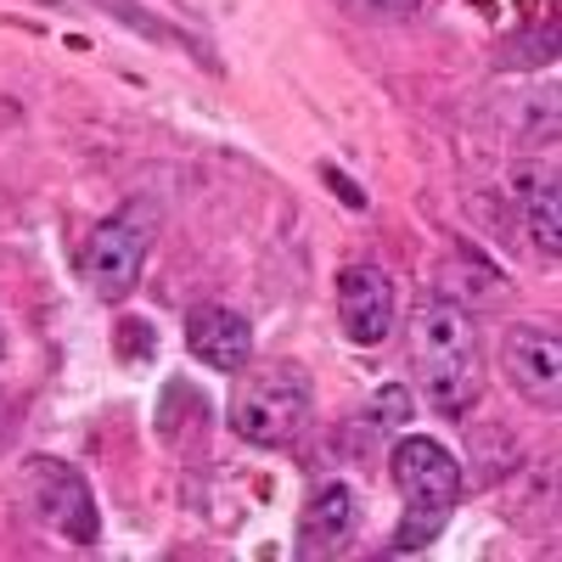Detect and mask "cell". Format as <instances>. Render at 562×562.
<instances>
[{"instance_id":"obj_1","label":"cell","mask_w":562,"mask_h":562,"mask_svg":"<svg viewBox=\"0 0 562 562\" xmlns=\"http://www.w3.org/2000/svg\"><path fill=\"white\" fill-rule=\"evenodd\" d=\"M405 349H411L416 394L428 400L439 416H467L479 405L490 360H484V338H479L473 310H461L445 293L422 299L411 310V321H405Z\"/></svg>"},{"instance_id":"obj_12","label":"cell","mask_w":562,"mask_h":562,"mask_svg":"<svg viewBox=\"0 0 562 562\" xmlns=\"http://www.w3.org/2000/svg\"><path fill=\"white\" fill-rule=\"evenodd\" d=\"M338 7L360 23H405V18H416L422 0H338Z\"/></svg>"},{"instance_id":"obj_13","label":"cell","mask_w":562,"mask_h":562,"mask_svg":"<svg viewBox=\"0 0 562 562\" xmlns=\"http://www.w3.org/2000/svg\"><path fill=\"white\" fill-rule=\"evenodd\" d=\"M371 405H378V411H371V416H378V428H400V422H411V394L400 383H389Z\"/></svg>"},{"instance_id":"obj_9","label":"cell","mask_w":562,"mask_h":562,"mask_svg":"<svg viewBox=\"0 0 562 562\" xmlns=\"http://www.w3.org/2000/svg\"><path fill=\"white\" fill-rule=\"evenodd\" d=\"M355 524H360V495L355 484L333 479V484H321L304 506V518H299V551L304 557H333L355 540Z\"/></svg>"},{"instance_id":"obj_10","label":"cell","mask_w":562,"mask_h":562,"mask_svg":"<svg viewBox=\"0 0 562 562\" xmlns=\"http://www.w3.org/2000/svg\"><path fill=\"white\" fill-rule=\"evenodd\" d=\"M512 192H518V214L529 225V243L540 248L546 265H557V175L551 169H518Z\"/></svg>"},{"instance_id":"obj_5","label":"cell","mask_w":562,"mask_h":562,"mask_svg":"<svg viewBox=\"0 0 562 562\" xmlns=\"http://www.w3.org/2000/svg\"><path fill=\"white\" fill-rule=\"evenodd\" d=\"M23 501L29 512L63 535L68 546H97L102 540V518H97V495H90V484L74 473L68 461L57 456H29L23 461Z\"/></svg>"},{"instance_id":"obj_8","label":"cell","mask_w":562,"mask_h":562,"mask_svg":"<svg viewBox=\"0 0 562 562\" xmlns=\"http://www.w3.org/2000/svg\"><path fill=\"white\" fill-rule=\"evenodd\" d=\"M186 349L209 371H243L254 360V326L248 315L225 310V304H198L186 315Z\"/></svg>"},{"instance_id":"obj_3","label":"cell","mask_w":562,"mask_h":562,"mask_svg":"<svg viewBox=\"0 0 562 562\" xmlns=\"http://www.w3.org/2000/svg\"><path fill=\"white\" fill-rule=\"evenodd\" d=\"M394 484L405 495V518H400L394 551H422L428 540H439V529L450 524V512L461 501V467L439 439L400 434L394 439Z\"/></svg>"},{"instance_id":"obj_6","label":"cell","mask_w":562,"mask_h":562,"mask_svg":"<svg viewBox=\"0 0 562 562\" xmlns=\"http://www.w3.org/2000/svg\"><path fill=\"white\" fill-rule=\"evenodd\" d=\"M501 366H506L512 389H518L529 405L557 411V394H562V344H557L551 326H506Z\"/></svg>"},{"instance_id":"obj_7","label":"cell","mask_w":562,"mask_h":562,"mask_svg":"<svg viewBox=\"0 0 562 562\" xmlns=\"http://www.w3.org/2000/svg\"><path fill=\"white\" fill-rule=\"evenodd\" d=\"M338 321L349 344H383L394 333V281L378 265H349L338 276Z\"/></svg>"},{"instance_id":"obj_4","label":"cell","mask_w":562,"mask_h":562,"mask_svg":"<svg viewBox=\"0 0 562 562\" xmlns=\"http://www.w3.org/2000/svg\"><path fill=\"white\" fill-rule=\"evenodd\" d=\"M147 248H153V209L124 203L102 225H90V243H85V259H79L85 288L102 304H124L135 293V281H140Z\"/></svg>"},{"instance_id":"obj_11","label":"cell","mask_w":562,"mask_h":562,"mask_svg":"<svg viewBox=\"0 0 562 562\" xmlns=\"http://www.w3.org/2000/svg\"><path fill=\"white\" fill-rule=\"evenodd\" d=\"M445 299H456L461 310H484V304L506 299V276H495V265L484 254L456 248V276L445 270Z\"/></svg>"},{"instance_id":"obj_2","label":"cell","mask_w":562,"mask_h":562,"mask_svg":"<svg viewBox=\"0 0 562 562\" xmlns=\"http://www.w3.org/2000/svg\"><path fill=\"white\" fill-rule=\"evenodd\" d=\"M225 416L237 439L259 445V450H281V445H299L310 434V416H315V383L299 360H270V366H243V383L231 389Z\"/></svg>"}]
</instances>
